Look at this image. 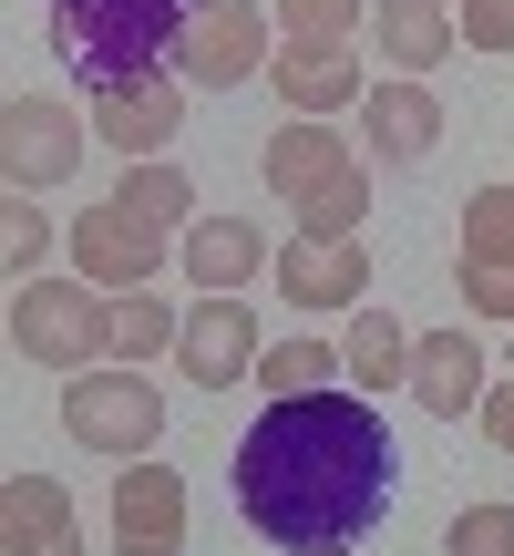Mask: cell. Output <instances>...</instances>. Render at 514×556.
I'll list each match as a JSON object with an SVG mask.
<instances>
[{
  "mask_svg": "<svg viewBox=\"0 0 514 556\" xmlns=\"http://www.w3.org/2000/svg\"><path fill=\"white\" fill-rule=\"evenodd\" d=\"M401 443L371 392H298L237 433V516L288 556H339L391 516Z\"/></svg>",
  "mask_w": 514,
  "mask_h": 556,
  "instance_id": "obj_1",
  "label": "cell"
},
{
  "mask_svg": "<svg viewBox=\"0 0 514 556\" xmlns=\"http://www.w3.org/2000/svg\"><path fill=\"white\" fill-rule=\"evenodd\" d=\"M196 11L206 0H52V52L82 93H114V83L165 73Z\"/></svg>",
  "mask_w": 514,
  "mask_h": 556,
  "instance_id": "obj_2",
  "label": "cell"
},
{
  "mask_svg": "<svg viewBox=\"0 0 514 556\" xmlns=\"http://www.w3.org/2000/svg\"><path fill=\"white\" fill-rule=\"evenodd\" d=\"M257 176H268V197H288L298 238H360V227H371V155H360L339 124L288 114L257 144Z\"/></svg>",
  "mask_w": 514,
  "mask_h": 556,
  "instance_id": "obj_3",
  "label": "cell"
},
{
  "mask_svg": "<svg viewBox=\"0 0 514 556\" xmlns=\"http://www.w3.org/2000/svg\"><path fill=\"white\" fill-rule=\"evenodd\" d=\"M11 351L41 361V371H93V361H114V299L93 289V278H21L11 299Z\"/></svg>",
  "mask_w": 514,
  "mask_h": 556,
  "instance_id": "obj_4",
  "label": "cell"
},
{
  "mask_svg": "<svg viewBox=\"0 0 514 556\" xmlns=\"http://www.w3.org/2000/svg\"><path fill=\"white\" fill-rule=\"evenodd\" d=\"M62 433H73L82 454L144 464V443H165V392L144 371H73L62 381Z\"/></svg>",
  "mask_w": 514,
  "mask_h": 556,
  "instance_id": "obj_5",
  "label": "cell"
},
{
  "mask_svg": "<svg viewBox=\"0 0 514 556\" xmlns=\"http://www.w3.org/2000/svg\"><path fill=\"white\" fill-rule=\"evenodd\" d=\"M268 62H278V11H257V0H206L196 31L176 41V83L185 93H237Z\"/></svg>",
  "mask_w": 514,
  "mask_h": 556,
  "instance_id": "obj_6",
  "label": "cell"
},
{
  "mask_svg": "<svg viewBox=\"0 0 514 556\" xmlns=\"http://www.w3.org/2000/svg\"><path fill=\"white\" fill-rule=\"evenodd\" d=\"M82 165V114L52 93H11L0 103V176H11V197H41V186H62Z\"/></svg>",
  "mask_w": 514,
  "mask_h": 556,
  "instance_id": "obj_7",
  "label": "cell"
},
{
  "mask_svg": "<svg viewBox=\"0 0 514 556\" xmlns=\"http://www.w3.org/2000/svg\"><path fill=\"white\" fill-rule=\"evenodd\" d=\"M73 268L93 278L103 299H124V289H144V278L165 268V227L134 217L124 197H103V206H82V217H73Z\"/></svg>",
  "mask_w": 514,
  "mask_h": 556,
  "instance_id": "obj_8",
  "label": "cell"
},
{
  "mask_svg": "<svg viewBox=\"0 0 514 556\" xmlns=\"http://www.w3.org/2000/svg\"><path fill=\"white\" fill-rule=\"evenodd\" d=\"M257 361H268V330H257V309H247V299H196V309H185L176 371L196 381V392H227V381H257Z\"/></svg>",
  "mask_w": 514,
  "mask_h": 556,
  "instance_id": "obj_9",
  "label": "cell"
},
{
  "mask_svg": "<svg viewBox=\"0 0 514 556\" xmlns=\"http://www.w3.org/2000/svg\"><path fill=\"white\" fill-rule=\"evenodd\" d=\"M114 556H185V475L176 464H114Z\"/></svg>",
  "mask_w": 514,
  "mask_h": 556,
  "instance_id": "obj_10",
  "label": "cell"
},
{
  "mask_svg": "<svg viewBox=\"0 0 514 556\" xmlns=\"http://www.w3.org/2000/svg\"><path fill=\"white\" fill-rule=\"evenodd\" d=\"M93 135L114 144L124 165H155L165 144L185 135V83H176V73H144V83H114V93H93Z\"/></svg>",
  "mask_w": 514,
  "mask_h": 556,
  "instance_id": "obj_11",
  "label": "cell"
},
{
  "mask_svg": "<svg viewBox=\"0 0 514 556\" xmlns=\"http://www.w3.org/2000/svg\"><path fill=\"white\" fill-rule=\"evenodd\" d=\"M278 289H288V309H360V289H371V238H298L288 227Z\"/></svg>",
  "mask_w": 514,
  "mask_h": 556,
  "instance_id": "obj_12",
  "label": "cell"
},
{
  "mask_svg": "<svg viewBox=\"0 0 514 556\" xmlns=\"http://www.w3.org/2000/svg\"><path fill=\"white\" fill-rule=\"evenodd\" d=\"M442 144V103L422 83H371L360 93V155L371 165H422Z\"/></svg>",
  "mask_w": 514,
  "mask_h": 556,
  "instance_id": "obj_13",
  "label": "cell"
},
{
  "mask_svg": "<svg viewBox=\"0 0 514 556\" xmlns=\"http://www.w3.org/2000/svg\"><path fill=\"white\" fill-rule=\"evenodd\" d=\"M412 402L433 422H463V413H484V351L463 330H422L412 340Z\"/></svg>",
  "mask_w": 514,
  "mask_h": 556,
  "instance_id": "obj_14",
  "label": "cell"
},
{
  "mask_svg": "<svg viewBox=\"0 0 514 556\" xmlns=\"http://www.w3.org/2000/svg\"><path fill=\"white\" fill-rule=\"evenodd\" d=\"M0 546H11V556H82V536H73V484L11 475V484H0Z\"/></svg>",
  "mask_w": 514,
  "mask_h": 556,
  "instance_id": "obj_15",
  "label": "cell"
},
{
  "mask_svg": "<svg viewBox=\"0 0 514 556\" xmlns=\"http://www.w3.org/2000/svg\"><path fill=\"white\" fill-rule=\"evenodd\" d=\"M453 41H463V21L442 11V0H371V52L391 62L401 83H422Z\"/></svg>",
  "mask_w": 514,
  "mask_h": 556,
  "instance_id": "obj_16",
  "label": "cell"
},
{
  "mask_svg": "<svg viewBox=\"0 0 514 556\" xmlns=\"http://www.w3.org/2000/svg\"><path fill=\"white\" fill-rule=\"evenodd\" d=\"M176 258H185V278H196L206 299H237L247 278L268 268V238H257L247 217H196V227L176 238Z\"/></svg>",
  "mask_w": 514,
  "mask_h": 556,
  "instance_id": "obj_17",
  "label": "cell"
},
{
  "mask_svg": "<svg viewBox=\"0 0 514 556\" xmlns=\"http://www.w3.org/2000/svg\"><path fill=\"white\" fill-rule=\"evenodd\" d=\"M268 73H278V114H309V124L360 114V52H278Z\"/></svg>",
  "mask_w": 514,
  "mask_h": 556,
  "instance_id": "obj_18",
  "label": "cell"
},
{
  "mask_svg": "<svg viewBox=\"0 0 514 556\" xmlns=\"http://www.w3.org/2000/svg\"><path fill=\"white\" fill-rule=\"evenodd\" d=\"M339 361H350V392H412V330H401L391 309H371L360 299L350 309V330H339Z\"/></svg>",
  "mask_w": 514,
  "mask_h": 556,
  "instance_id": "obj_19",
  "label": "cell"
},
{
  "mask_svg": "<svg viewBox=\"0 0 514 556\" xmlns=\"http://www.w3.org/2000/svg\"><path fill=\"white\" fill-rule=\"evenodd\" d=\"M257 381H268V402H298V392H339V381H350V361H339V340L288 330V340H268Z\"/></svg>",
  "mask_w": 514,
  "mask_h": 556,
  "instance_id": "obj_20",
  "label": "cell"
},
{
  "mask_svg": "<svg viewBox=\"0 0 514 556\" xmlns=\"http://www.w3.org/2000/svg\"><path fill=\"white\" fill-rule=\"evenodd\" d=\"M278 11V52H360V0H268Z\"/></svg>",
  "mask_w": 514,
  "mask_h": 556,
  "instance_id": "obj_21",
  "label": "cell"
},
{
  "mask_svg": "<svg viewBox=\"0 0 514 556\" xmlns=\"http://www.w3.org/2000/svg\"><path fill=\"white\" fill-rule=\"evenodd\" d=\"M176 340H185V319L165 309L155 289H124L114 299V361H124V371H134V361H165Z\"/></svg>",
  "mask_w": 514,
  "mask_h": 556,
  "instance_id": "obj_22",
  "label": "cell"
},
{
  "mask_svg": "<svg viewBox=\"0 0 514 556\" xmlns=\"http://www.w3.org/2000/svg\"><path fill=\"white\" fill-rule=\"evenodd\" d=\"M114 197L134 206V217H155L165 238H185V227H196V217H185V206H196V186H185L165 155H155V165H124V186H114Z\"/></svg>",
  "mask_w": 514,
  "mask_h": 556,
  "instance_id": "obj_23",
  "label": "cell"
},
{
  "mask_svg": "<svg viewBox=\"0 0 514 556\" xmlns=\"http://www.w3.org/2000/svg\"><path fill=\"white\" fill-rule=\"evenodd\" d=\"M463 268H514V186L463 197Z\"/></svg>",
  "mask_w": 514,
  "mask_h": 556,
  "instance_id": "obj_24",
  "label": "cell"
},
{
  "mask_svg": "<svg viewBox=\"0 0 514 556\" xmlns=\"http://www.w3.org/2000/svg\"><path fill=\"white\" fill-rule=\"evenodd\" d=\"M442 556H514V505H463L442 526Z\"/></svg>",
  "mask_w": 514,
  "mask_h": 556,
  "instance_id": "obj_25",
  "label": "cell"
},
{
  "mask_svg": "<svg viewBox=\"0 0 514 556\" xmlns=\"http://www.w3.org/2000/svg\"><path fill=\"white\" fill-rule=\"evenodd\" d=\"M41 248H52L41 197H11V217H0V258H11V278H41Z\"/></svg>",
  "mask_w": 514,
  "mask_h": 556,
  "instance_id": "obj_26",
  "label": "cell"
},
{
  "mask_svg": "<svg viewBox=\"0 0 514 556\" xmlns=\"http://www.w3.org/2000/svg\"><path fill=\"white\" fill-rule=\"evenodd\" d=\"M463 41H474V52H514V0H463Z\"/></svg>",
  "mask_w": 514,
  "mask_h": 556,
  "instance_id": "obj_27",
  "label": "cell"
},
{
  "mask_svg": "<svg viewBox=\"0 0 514 556\" xmlns=\"http://www.w3.org/2000/svg\"><path fill=\"white\" fill-rule=\"evenodd\" d=\"M463 299L484 319H514V268H463Z\"/></svg>",
  "mask_w": 514,
  "mask_h": 556,
  "instance_id": "obj_28",
  "label": "cell"
},
{
  "mask_svg": "<svg viewBox=\"0 0 514 556\" xmlns=\"http://www.w3.org/2000/svg\"><path fill=\"white\" fill-rule=\"evenodd\" d=\"M484 433H494V454H514V381H494V392H484Z\"/></svg>",
  "mask_w": 514,
  "mask_h": 556,
  "instance_id": "obj_29",
  "label": "cell"
},
{
  "mask_svg": "<svg viewBox=\"0 0 514 556\" xmlns=\"http://www.w3.org/2000/svg\"><path fill=\"white\" fill-rule=\"evenodd\" d=\"M504 361H514V340H504Z\"/></svg>",
  "mask_w": 514,
  "mask_h": 556,
  "instance_id": "obj_30",
  "label": "cell"
}]
</instances>
